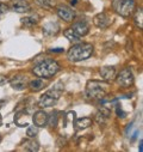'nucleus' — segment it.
Listing matches in <instances>:
<instances>
[{
	"label": "nucleus",
	"instance_id": "f257e3e1",
	"mask_svg": "<svg viewBox=\"0 0 143 152\" xmlns=\"http://www.w3.org/2000/svg\"><path fill=\"white\" fill-rule=\"evenodd\" d=\"M60 65L57 61L53 59H44L43 61L38 62L33 68L32 72L35 75H37L40 78H51L60 71Z\"/></svg>",
	"mask_w": 143,
	"mask_h": 152
},
{
	"label": "nucleus",
	"instance_id": "f03ea898",
	"mask_svg": "<svg viewBox=\"0 0 143 152\" xmlns=\"http://www.w3.org/2000/svg\"><path fill=\"white\" fill-rule=\"evenodd\" d=\"M92 54H93V46L91 43L78 42L77 45L70 47L67 55L70 61L77 62V61H82L88 59Z\"/></svg>",
	"mask_w": 143,
	"mask_h": 152
},
{
	"label": "nucleus",
	"instance_id": "7ed1b4c3",
	"mask_svg": "<svg viewBox=\"0 0 143 152\" xmlns=\"http://www.w3.org/2000/svg\"><path fill=\"white\" fill-rule=\"evenodd\" d=\"M106 89H107L106 82L90 80L86 85L85 96L88 99H101L106 95Z\"/></svg>",
	"mask_w": 143,
	"mask_h": 152
},
{
	"label": "nucleus",
	"instance_id": "20e7f679",
	"mask_svg": "<svg viewBox=\"0 0 143 152\" xmlns=\"http://www.w3.org/2000/svg\"><path fill=\"white\" fill-rule=\"evenodd\" d=\"M62 90H63V85H61L60 88L56 85L54 89H51V90L44 92V94L41 96L40 101H38L40 107H42V108H50V107L55 105L56 102L58 101L61 94H62Z\"/></svg>",
	"mask_w": 143,
	"mask_h": 152
},
{
	"label": "nucleus",
	"instance_id": "39448f33",
	"mask_svg": "<svg viewBox=\"0 0 143 152\" xmlns=\"http://www.w3.org/2000/svg\"><path fill=\"white\" fill-rule=\"evenodd\" d=\"M136 6L135 0H113L112 9L116 13L122 17H129L132 15Z\"/></svg>",
	"mask_w": 143,
	"mask_h": 152
},
{
	"label": "nucleus",
	"instance_id": "423d86ee",
	"mask_svg": "<svg viewBox=\"0 0 143 152\" xmlns=\"http://www.w3.org/2000/svg\"><path fill=\"white\" fill-rule=\"evenodd\" d=\"M116 83L122 88H129L134 84V75L129 68H123L116 78Z\"/></svg>",
	"mask_w": 143,
	"mask_h": 152
},
{
	"label": "nucleus",
	"instance_id": "0eeeda50",
	"mask_svg": "<svg viewBox=\"0 0 143 152\" xmlns=\"http://www.w3.org/2000/svg\"><path fill=\"white\" fill-rule=\"evenodd\" d=\"M56 13L64 22H72L75 18V11L67 5H58L56 7Z\"/></svg>",
	"mask_w": 143,
	"mask_h": 152
},
{
	"label": "nucleus",
	"instance_id": "6e6552de",
	"mask_svg": "<svg viewBox=\"0 0 143 152\" xmlns=\"http://www.w3.org/2000/svg\"><path fill=\"white\" fill-rule=\"evenodd\" d=\"M9 9H11L17 13H26L31 11V6L26 0H11Z\"/></svg>",
	"mask_w": 143,
	"mask_h": 152
},
{
	"label": "nucleus",
	"instance_id": "1a4fd4ad",
	"mask_svg": "<svg viewBox=\"0 0 143 152\" xmlns=\"http://www.w3.org/2000/svg\"><path fill=\"white\" fill-rule=\"evenodd\" d=\"M93 23L97 28H100V29H106L107 26L110 25L111 23V18L107 16L106 13L101 12V13H98L94 18H93Z\"/></svg>",
	"mask_w": 143,
	"mask_h": 152
},
{
	"label": "nucleus",
	"instance_id": "9d476101",
	"mask_svg": "<svg viewBox=\"0 0 143 152\" xmlns=\"http://www.w3.org/2000/svg\"><path fill=\"white\" fill-rule=\"evenodd\" d=\"M47 121H48V114L43 110H38L33 114L32 116V122L35 126H37L38 128L40 127H44L47 125Z\"/></svg>",
	"mask_w": 143,
	"mask_h": 152
},
{
	"label": "nucleus",
	"instance_id": "9b49d317",
	"mask_svg": "<svg viewBox=\"0 0 143 152\" xmlns=\"http://www.w3.org/2000/svg\"><path fill=\"white\" fill-rule=\"evenodd\" d=\"M72 29H73L80 37L81 36H86L90 31V25L85 20H79V22H75L73 23V25H72Z\"/></svg>",
	"mask_w": 143,
	"mask_h": 152
},
{
	"label": "nucleus",
	"instance_id": "f8f14e48",
	"mask_svg": "<svg viewBox=\"0 0 143 152\" xmlns=\"http://www.w3.org/2000/svg\"><path fill=\"white\" fill-rule=\"evenodd\" d=\"M9 82L11 84V86L16 90H23L27 85V78L25 77V75H22V74L16 75L12 80H9Z\"/></svg>",
	"mask_w": 143,
	"mask_h": 152
},
{
	"label": "nucleus",
	"instance_id": "ddd939ff",
	"mask_svg": "<svg viewBox=\"0 0 143 152\" xmlns=\"http://www.w3.org/2000/svg\"><path fill=\"white\" fill-rule=\"evenodd\" d=\"M100 75L105 82H110L116 77V67L115 66H105L100 69Z\"/></svg>",
	"mask_w": 143,
	"mask_h": 152
},
{
	"label": "nucleus",
	"instance_id": "4468645a",
	"mask_svg": "<svg viewBox=\"0 0 143 152\" xmlns=\"http://www.w3.org/2000/svg\"><path fill=\"white\" fill-rule=\"evenodd\" d=\"M43 34L46 36H53V35H56L60 30V25L55 22H49L47 23L44 26H43Z\"/></svg>",
	"mask_w": 143,
	"mask_h": 152
},
{
	"label": "nucleus",
	"instance_id": "2eb2a0df",
	"mask_svg": "<svg viewBox=\"0 0 143 152\" xmlns=\"http://www.w3.org/2000/svg\"><path fill=\"white\" fill-rule=\"evenodd\" d=\"M109 116H110V109L101 107L95 114V120L98 124H105L107 119H109Z\"/></svg>",
	"mask_w": 143,
	"mask_h": 152
},
{
	"label": "nucleus",
	"instance_id": "dca6fc26",
	"mask_svg": "<svg viewBox=\"0 0 143 152\" xmlns=\"http://www.w3.org/2000/svg\"><path fill=\"white\" fill-rule=\"evenodd\" d=\"M35 3L40 7L47 10H53L56 6V0H35Z\"/></svg>",
	"mask_w": 143,
	"mask_h": 152
},
{
	"label": "nucleus",
	"instance_id": "f3484780",
	"mask_svg": "<svg viewBox=\"0 0 143 152\" xmlns=\"http://www.w3.org/2000/svg\"><path fill=\"white\" fill-rule=\"evenodd\" d=\"M91 125H92V119L91 118H81V119H78L75 121V126H77L78 131L88 128Z\"/></svg>",
	"mask_w": 143,
	"mask_h": 152
},
{
	"label": "nucleus",
	"instance_id": "a211bd4d",
	"mask_svg": "<svg viewBox=\"0 0 143 152\" xmlns=\"http://www.w3.org/2000/svg\"><path fill=\"white\" fill-rule=\"evenodd\" d=\"M64 36L67 37V39L70 41V42H79L80 41V36L72 29V28H68V29H66L64 30Z\"/></svg>",
	"mask_w": 143,
	"mask_h": 152
},
{
	"label": "nucleus",
	"instance_id": "6ab92c4d",
	"mask_svg": "<svg viewBox=\"0 0 143 152\" xmlns=\"http://www.w3.org/2000/svg\"><path fill=\"white\" fill-rule=\"evenodd\" d=\"M29 86H30V89H31L32 91L37 92V91L42 90V89L46 86V84H44V82L41 80V79H35V80H32V82L29 83Z\"/></svg>",
	"mask_w": 143,
	"mask_h": 152
},
{
	"label": "nucleus",
	"instance_id": "aec40b11",
	"mask_svg": "<svg viewBox=\"0 0 143 152\" xmlns=\"http://www.w3.org/2000/svg\"><path fill=\"white\" fill-rule=\"evenodd\" d=\"M24 148L27 151H31V152H36L40 150V144L37 141H35L33 139H31V140L24 142Z\"/></svg>",
	"mask_w": 143,
	"mask_h": 152
},
{
	"label": "nucleus",
	"instance_id": "412c9836",
	"mask_svg": "<svg viewBox=\"0 0 143 152\" xmlns=\"http://www.w3.org/2000/svg\"><path fill=\"white\" fill-rule=\"evenodd\" d=\"M134 20H135V24H136L139 29L143 28V12H142V9H137V10H136Z\"/></svg>",
	"mask_w": 143,
	"mask_h": 152
},
{
	"label": "nucleus",
	"instance_id": "4be33fe9",
	"mask_svg": "<svg viewBox=\"0 0 143 152\" xmlns=\"http://www.w3.org/2000/svg\"><path fill=\"white\" fill-rule=\"evenodd\" d=\"M37 22H38V17L37 16H30V17H25V18L22 19L23 25L29 26V28L35 25V24H37Z\"/></svg>",
	"mask_w": 143,
	"mask_h": 152
},
{
	"label": "nucleus",
	"instance_id": "5701e85b",
	"mask_svg": "<svg viewBox=\"0 0 143 152\" xmlns=\"http://www.w3.org/2000/svg\"><path fill=\"white\" fill-rule=\"evenodd\" d=\"M58 113L57 111H54L51 115H50V118L48 116V121H47V124L49 125V126H51V127H55L56 125H57V120H58Z\"/></svg>",
	"mask_w": 143,
	"mask_h": 152
},
{
	"label": "nucleus",
	"instance_id": "b1692460",
	"mask_svg": "<svg viewBox=\"0 0 143 152\" xmlns=\"http://www.w3.org/2000/svg\"><path fill=\"white\" fill-rule=\"evenodd\" d=\"M37 134H38V127L37 126H30L26 131V135L31 139H33Z\"/></svg>",
	"mask_w": 143,
	"mask_h": 152
},
{
	"label": "nucleus",
	"instance_id": "393cba45",
	"mask_svg": "<svg viewBox=\"0 0 143 152\" xmlns=\"http://www.w3.org/2000/svg\"><path fill=\"white\" fill-rule=\"evenodd\" d=\"M7 11H9V6L6 4H4V3H0V16L6 13Z\"/></svg>",
	"mask_w": 143,
	"mask_h": 152
},
{
	"label": "nucleus",
	"instance_id": "a878e982",
	"mask_svg": "<svg viewBox=\"0 0 143 152\" xmlns=\"http://www.w3.org/2000/svg\"><path fill=\"white\" fill-rule=\"evenodd\" d=\"M9 82V78L5 77V75H0V85H4Z\"/></svg>",
	"mask_w": 143,
	"mask_h": 152
},
{
	"label": "nucleus",
	"instance_id": "bb28decb",
	"mask_svg": "<svg viewBox=\"0 0 143 152\" xmlns=\"http://www.w3.org/2000/svg\"><path fill=\"white\" fill-rule=\"evenodd\" d=\"M117 114H118V115H119L121 118H125V116H126V114H125L124 111H122V109H121V108H118V109H117Z\"/></svg>",
	"mask_w": 143,
	"mask_h": 152
},
{
	"label": "nucleus",
	"instance_id": "cd10ccee",
	"mask_svg": "<svg viewBox=\"0 0 143 152\" xmlns=\"http://www.w3.org/2000/svg\"><path fill=\"white\" fill-rule=\"evenodd\" d=\"M51 53H63V48H54V49H50Z\"/></svg>",
	"mask_w": 143,
	"mask_h": 152
},
{
	"label": "nucleus",
	"instance_id": "c85d7f7f",
	"mask_svg": "<svg viewBox=\"0 0 143 152\" xmlns=\"http://www.w3.org/2000/svg\"><path fill=\"white\" fill-rule=\"evenodd\" d=\"M142 144H143V141L141 140V141H139V151H141V152L143 151V147H142Z\"/></svg>",
	"mask_w": 143,
	"mask_h": 152
},
{
	"label": "nucleus",
	"instance_id": "c756f323",
	"mask_svg": "<svg viewBox=\"0 0 143 152\" xmlns=\"http://www.w3.org/2000/svg\"><path fill=\"white\" fill-rule=\"evenodd\" d=\"M77 1H78V0H72V1H70V3H72V4H73V5H75V4H77Z\"/></svg>",
	"mask_w": 143,
	"mask_h": 152
},
{
	"label": "nucleus",
	"instance_id": "7c9ffc66",
	"mask_svg": "<svg viewBox=\"0 0 143 152\" xmlns=\"http://www.w3.org/2000/svg\"><path fill=\"white\" fill-rule=\"evenodd\" d=\"M1 124H3V120H1V116H0V126H1Z\"/></svg>",
	"mask_w": 143,
	"mask_h": 152
},
{
	"label": "nucleus",
	"instance_id": "2f4dec72",
	"mask_svg": "<svg viewBox=\"0 0 143 152\" xmlns=\"http://www.w3.org/2000/svg\"><path fill=\"white\" fill-rule=\"evenodd\" d=\"M0 141H1V137H0Z\"/></svg>",
	"mask_w": 143,
	"mask_h": 152
}]
</instances>
